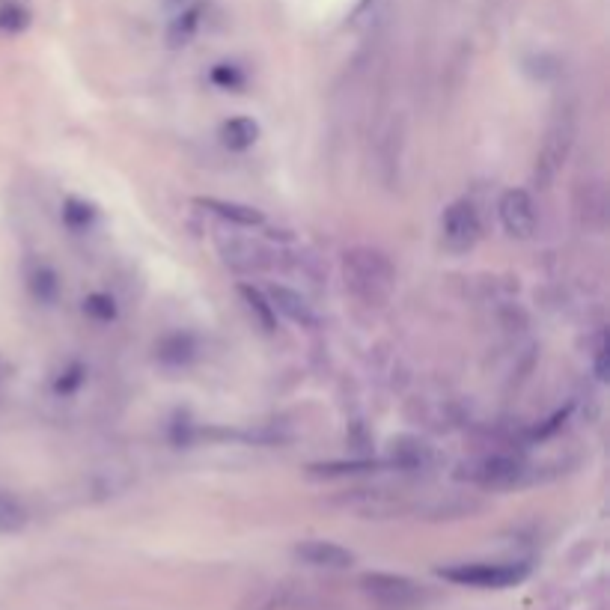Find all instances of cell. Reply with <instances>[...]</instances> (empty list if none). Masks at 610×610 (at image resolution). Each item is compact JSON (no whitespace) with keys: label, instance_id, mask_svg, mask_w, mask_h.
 Instances as JSON below:
<instances>
[{"label":"cell","instance_id":"24","mask_svg":"<svg viewBox=\"0 0 610 610\" xmlns=\"http://www.w3.org/2000/svg\"><path fill=\"white\" fill-rule=\"evenodd\" d=\"M161 346H164V349H173V355L164 358V361H173V364H182V361L191 358V352H194V346H191L188 337H170V340H164Z\"/></svg>","mask_w":610,"mask_h":610},{"label":"cell","instance_id":"17","mask_svg":"<svg viewBox=\"0 0 610 610\" xmlns=\"http://www.w3.org/2000/svg\"><path fill=\"white\" fill-rule=\"evenodd\" d=\"M24 524H27V509H24V503H21L15 494L0 491V533H18Z\"/></svg>","mask_w":610,"mask_h":610},{"label":"cell","instance_id":"15","mask_svg":"<svg viewBox=\"0 0 610 610\" xmlns=\"http://www.w3.org/2000/svg\"><path fill=\"white\" fill-rule=\"evenodd\" d=\"M239 295L244 298L247 310L256 316V322L262 325V331H268V334H271V331L277 328V313H274V307H271L268 295H265L262 289L250 286V283H242V286H239Z\"/></svg>","mask_w":610,"mask_h":610},{"label":"cell","instance_id":"6","mask_svg":"<svg viewBox=\"0 0 610 610\" xmlns=\"http://www.w3.org/2000/svg\"><path fill=\"white\" fill-rule=\"evenodd\" d=\"M497 215H500L503 230L512 239H530L536 233V227H539L536 200L524 188H509L497 203Z\"/></svg>","mask_w":610,"mask_h":610},{"label":"cell","instance_id":"4","mask_svg":"<svg viewBox=\"0 0 610 610\" xmlns=\"http://www.w3.org/2000/svg\"><path fill=\"white\" fill-rule=\"evenodd\" d=\"M480 233H483L480 212L471 200H456L447 206L441 218V242L450 253H468L480 242Z\"/></svg>","mask_w":610,"mask_h":610},{"label":"cell","instance_id":"7","mask_svg":"<svg viewBox=\"0 0 610 610\" xmlns=\"http://www.w3.org/2000/svg\"><path fill=\"white\" fill-rule=\"evenodd\" d=\"M524 462L515 456H486L471 462L468 480L483 488H515L524 483Z\"/></svg>","mask_w":610,"mask_h":610},{"label":"cell","instance_id":"10","mask_svg":"<svg viewBox=\"0 0 610 610\" xmlns=\"http://www.w3.org/2000/svg\"><path fill=\"white\" fill-rule=\"evenodd\" d=\"M197 206H203L206 212H212L215 218L233 224V227H244V230H256L265 224V215L253 206L244 203H233V200H218V197H200Z\"/></svg>","mask_w":610,"mask_h":610},{"label":"cell","instance_id":"23","mask_svg":"<svg viewBox=\"0 0 610 610\" xmlns=\"http://www.w3.org/2000/svg\"><path fill=\"white\" fill-rule=\"evenodd\" d=\"M608 358H610L608 334H605V331H599L596 346H593V372H596V378H599V381H608V372H610Z\"/></svg>","mask_w":610,"mask_h":610},{"label":"cell","instance_id":"21","mask_svg":"<svg viewBox=\"0 0 610 610\" xmlns=\"http://www.w3.org/2000/svg\"><path fill=\"white\" fill-rule=\"evenodd\" d=\"M212 84L221 90H242L244 87V72L233 63H221L212 69Z\"/></svg>","mask_w":610,"mask_h":610},{"label":"cell","instance_id":"11","mask_svg":"<svg viewBox=\"0 0 610 610\" xmlns=\"http://www.w3.org/2000/svg\"><path fill=\"white\" fill-rule=\"evenodd\" d=\"M432 447L420 438H411V435H402L390 444V459L387 465L393 468H402V471H420V468H429L432 465Z\"/></svg>","mask_w":610,"mask_h":610},{"label":"cell","instance_id":"18","mask_svg":"<svg viewBox=\"0 0 610 610\" xmlns=\"http://www.w3.org/2000/svg\"><path fill=\"white\" fill-rule=\"evenodd\" d=\"M30 24V9L24 0H0V30L18 33Z\"/></svg>","mask_w":610,"mask_h":610},{"label":"cell","instance_id":"22","mask_svg":"<svg viewBox=\"0 0 610 610\" xmlns=\"http://www.w3.org/2000/svg\"><path fill=\"white\" fill-rule=\"evenodd\" d=\"M84 313L93 316V319H99V322H111V319L117 316V307H114V298L96 292V295H90V298L84 301Z\"/></svg>","mask_w":610,"mask_h":610},{"label":"cell","instance_id":"14","mask_svg":"<svg viewBox=\"0 0 610 610\" xmlns=\"http://www.w3.org/2000/svg\"><path fill=\"white\" fill-rule=\"evenodd\" d=\"M221 140H224L227 149L244 152V149H250L259 140V125L250 120V117H233V120H227L221 125Z\"/></svg>","mask_w":610,"mask_h":610},{"label":"cell","instance_id":"5","mask_svg":"<svg viewBox=\"0 0 610 610\" xmlns=\"http://www.w3.org/2000/svg\"><path fill=\"white\" fill-rule=\"evenodd\" d=\"M361 590L375 605L390 610L411 608V605H417L423 599V587H417L414 581H408L402 575H384V572L364 575L361 578Z\"/></svg>","mask_w":610,"mask_h":610},{"label":"cell","instance_id":"20","mask_svg":"<svg viewBox=\"0 0 610 610\" xmlns=\"http://www.w3.org/2000/svg\"><path fill=\"white\" fill-rule=\"evenodd\" d=\"M93 218H96L93 206H87V203H81V200H66V206H63V221H66V227H72V230H87V227L93 224Z\"/></svg>","mask_w":610,"mask_h":610},{"label":"cell","instance_id":"26","mask_svg":"<svg viewBox=\"0 0 610 610\" xmlns=\"http://www.w3.org/2000/svg\"><path fill=\"white\" fill-rule=\"evenodd\" d=\"M164 6L167 9H182V6H188V0H164Z\"/></svg>","mask_w":610,"mask_h":610},{"label":"cell","instance_id":"16","mask_svg":"<svg viewBox=\"0 0 610 610\" xmlns=\"http://www.w3.org/2000/svg\"><path fill=\"white\" fill-rule=\"evenodd\" d=\"M387 462H375V459H352V462H325V465H313L310 474L313 477H352V474H369L384 468Z\"/></svg>","mask_w":610,"mask_h":610},{"label":"cell","instance_id":"25","mask_svg":"<svg viewBox=\"0 0 610 610\" xmlns=\"http://www.w3.org/2000/svg\"><path fill=\"white\" fill-rule=\"evenodd\" d=\"M81 381H84V372H81V366H75V369L66 372V381L63 378L57 381V393H72Z\"/></svg>","mask_w":610,"mask_h":610},{"label":"cell","instance_id":"2","mask_svg":"<svg viewBox=\"0 0 610 610\" xmlns=\"http://www.w3.org/2000/svg\"><path fill=\"white\" fill-rule=\"evenodd\" d=\"M575 131H578V125H575L572 111L557 114V120L548 125L545 140H542L539 155H536V173H533L542 188H548L557 179V173L563 170V164L575 146Z\"/></svg>","mask_w":610,"mask_h":610},{"label":"cell","instance_id":"19","mask_svg":"<svg viewBox=\"0 0 610 610\" xmlns=\"http://www.w3.org/2000/svg\"><path fill=\"white\" fill-rule=\"evenodd\" d=\"M30 289H33V295H36L42 304H51V301L57 298L60 283H57V277H54L51 268H36V271L30 274Z\"/></svg>","mask_w":610,"mask_h":610},{"label":"cell","instance_id":"1","mask_svg":"<svg viewBox=\"0 0 610 610\" xmlns=\"http://www.w3.org/2000/svg\"><path fill=\"white\" fill-rule=\"evenodd\" d=\"M343 280L364 307H384L396 289V268L378 247H352L343 253Z\"/></svg>","mask_w":610,"mask_h":610},{"label":"cell","instance_id":"8","mask_svg":"<svg viewBox=\"0 0 610 610\" xmlns=\"http://www.w3.org/2000/svg\"><path fill=\"white\" fill-rule=\"evenodd\" d=\"M295 557L313 569H331V572H340V569H349L355 566V554L337 542H328V539H307V542H298L295 545Z\"/></svg>","mask_w":610,"mask_h":610},{"label":"cell","instance_id":"9","mask_svg":"<svg viewBox=\"0 0 610 610\" xmlns=\"http://www.w3.org/2000/svg\"><path fill=\"white\" fill-rule=\"evenodd\" d=\"M265 295H268L274 313L286 316L289 322H295V325H301V328H316V325H319L313 307L307 304V298H304L301 292H295V289H289V286H271Z\"/></svg>","mask_w":610,"mask_h":610},{"label":"cell","instance_id":"12","mask_svg":"<svg viewBox=\"0 0 610 610\" xmlns=\"http://www.w3.org/2000/svg\"><path fill=\"white\" fill-rule=\"evenodd\" d=\"M200 21H203V6L200 3L176 9V18L170 21V30H167V45L170 48H185L197 36Z\"/></svg>","mask_w":610,"mask_h":610},{"label":"cell","instance_id":"13","mask_svg":"<svg viewBox=\"0 0 610 610\" xmlns=\"http://www.w3.org/2000/svg\"><path fill=\"white\" fill-rule=\"evenodd\" d=\"M581 194H587V200L584 203H578V218H581V224L584 227H590V230H602L605 227V188L599 185V182H587L584 188H581Z\"/></svg>","mask_w":610,"mask_h":610},{"label":"cell","instance_id":"3","mask_svg":"<svg viewBox=\"0 0 610 610\" xmlns=\"http://www.w3.org/2000/svg\"><path fill=\"white\" fill-rule=\"evenodd\" d=\"M524 563H459L441 569V578L462 584V587H480V590H503L515 587L527 578Z\"/></svg>","mask_w":610,"mask_h":610}]
</instances>
